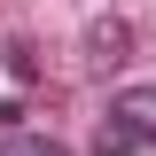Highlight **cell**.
<instances>
[{
	"label": "cell",
	"mask_w": 156,
	"mask_h": 156,
	"mask_svg": "<svg viewBox=\"0 0 156 156\" xmlns=\"http://www.w3.org/2000/svg\"><path fill=\"white\" fill-rule=\"evenodd\" d=\"M94 148H101V156H140V148H156V86H125V94L109 101Z\"/></svg>",
	"instance_id": "6da1fadb"
},
{
	"label": "cell",
	"mask_w": 156,
	"mask_h": 156,
	"mask_svg": "<svg viewBox=\"0 0 156 156\" xmlns=\"http://www.w3.org/2000/svg\"><path fill=\"white\" fill-rule=\"evenodd\" d=\"M86 39H94V55H101V62H117V55H125V23H117V16H109V23H94Z\"/></svg>",
	"instance_id": "7a4b0ae2"
},
{
	"label": "cell",
	"mask_w": 156,
	"mask_h": 156,
	"mask_svg": "<svg viewBox=\"0 0 156 156\" xmlns=\"http://www.w3.org/2000/svg\"><path fill=\"white\" fill-rule=\"evenodd\" d=\"M0 156H70V148H62V140H39V133H16Z\"/></svg>",
	"instance_id": "3957f363"
}]
</instances>
